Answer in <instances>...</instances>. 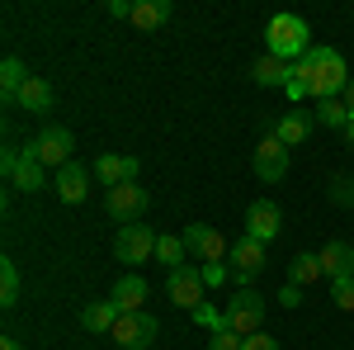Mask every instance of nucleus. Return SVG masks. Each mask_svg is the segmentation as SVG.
<instances>
[{
  "mask_svg": "<svg viewBox=\"0 0 354 350\" xmlns=\"http://www.w3.org/2000/svg\"><path fill=\"white\" fill-rule=\"evenodd\" d=\"M28 152H33V157H38L43 166H57V170H62L66 161H76V157H71V152H76V137L66 133L62 123H48L43 133L28 142Z\"/></svg>",
  "mask_w": 354,
  "mask_h": 350,
  "instance_id": "obj_7",
  "label": "nucleus"
},
{
  "mask_svg": "<svg viewBox=\"0 0 354 350\" xmlns=\"http://www.w3.org/2000/svg\"><path fill=\"white\" fill-rule=\"evenodd\" d=\"M33 76L19 57H5L0 62V95H5V105H19V90H24V81Z\"/></svg>",
  "mask_w": 354,
  "mask_h": 350,
  "instance_id": "obj_21",
  "label": "nucleus"
},
{
  "mask_svg": "<svg viewBox=\"0 0 354 350\" xmlns=\"http://www.w3.org/2000/svg\"><path fill=\"white\" fill-rule=\"evenodd\" d=\"M241 350H279V341H274V336H265V331H255V336H245Z\"/></svg>",
  "mask_w": 354,
  "mask_h": 350,
  "instance_id": "obj_34",
  "label": "nucleus"
},
{
  "mask_svg": "<svg viewBox=\"0 0 354 350\" xmlns=\"http://www.w3.org/2000/svg\"><path fill=\"white\" fill-rule=\"evenodd\" d=\"M0 350H24V346H19V341H10V336H5V341H0Z\"/></svg>",
  "mask_w": 354,
  "mask_h": 350,
  "instance_id": "obj_38",
  "label": "nucleus"
},
{
  "mask_svg": "<svg viewBox=\"0 0 354 350\" xmlns=\"http://www.w3.org/2000/svg\"><path fill=\"white\" fill-rule=\"evenodd\" d=\"M326 194H330V204H335V209H354V180H350V175H335Z\"/></svg>",
  "mask_w": 354,
  "mask_h": 350,
  "instance_id": "obj_29",
  "label": "nucleus"
},
{
  "mask_svg": "<svg viewBox=\"0 0 354 350\" xmlns=\"http://www.w3.org/2000/svg\"><path fill=\"white\" fill-rule=\"evenodd\" d=\"M312 123H317L312 114H302V109H288V114H283V119L274 123V137H279V142H283V147L293 152V147H302V142H307Z\"/></svg>",
  "mask_w": 354,
  "mask_h": 350,
  "instance_id": "obj_18",
  "label": "nucleus"
},
{
  "mask_svg": "<svg viewBox=\"0 0 354 350\" xmlns=\"http://www.w3.org/2000/svg\"><path fill=\"white\" fill-rule=\"evenodd\" d=\"M194 322L203 326L208 336H218V331H232V317H227V308H213V303H203V308L194 313Z\"/></svg>",
  "mask_w": 354,
  "mask_h": 350,
  "instance_id": "obj_28",
  "label": "nucleus"
},
{
  "mask_svg": "<svg viewBox=\"0 0 354 350\" xmlns=\"http://www.w3.org/2000/svg\"><path fill=\"white\" fill-rule=\"evenodd\" d=\"M283 95H288V105H293V109H298V100H312L307 81H288V85H283Z\"/></svg>",
  "mask_w": 354,
  "mask_h": 350,
  "instance_id": "obj_33",
  "label": "nucleus"
},
{
  "mask_svg": "<svg viewBox=\"0 0 354 350\" xmlns=\"http://www.w3.org/2000/svg\"><path fill=\"white\" fill-rule=\"evenodd\" d=\"M170 19V0H137L133 5V24L137 28H161Z\"/></svg>",
  "mask_w": 354,
  "mask_h": 350,
  "instance_id": "obj_24",
  "label": "nucleus"
},
{
  "mask_svg": "<svg viewBox=\"0 0 354 350\" xmlns=\"http://www.w3.org/2000/svg\"><path fill=\"white\" fill-rule=\"evenodd\" d=\"M53 100H57V90H53L48 76H28L24 90H19V109H24V114H48Z\"/></svg>",
  "mask_w": 354,
  "mask_h": 350,
  "instance_id": "obj_19",
  "label": "nucleus"
},
{
  "mask_svg": "<svg viewBox=\"0 0 354 350\" xmlns=\"http://www.w3.org/2000/svg\"><path fill=\"white\" fill-rule=\"evenodd\" d=\"M147 204H151V194L142 189V180H133V185H118V189H104V213H109L118 227H133V222H142Z\"/></svg>",
  "mask_w": 354,
  "mask_h": 350,
  "instance_id": "obj_3",
  "label": "nucleus"
},
{
  "mask_svg": "<svg viewBox=\"0 0 354 350\" xmlns=\"http://www.w3.org/2000/svg\"><path fill=\"white\" fill-rule=\"evenodd\" d=\"M227 317H232V331L236 336H255L260 322H265V298L255 294V289H241V294L227 303Z\"/></svg>",
  "mask_w": 354,
  "mask_h": 350,
  "instance_id": "obj_12",
  "label": "nucleus"
},
{
  "mask_svg": "<svg viewBox=\"0 0 354 350\" xmlns=\"http://www.w3.org/2000/svg\"><path fill=\"white\" fill-rule=\"evenodd\" d=\"M288 157H293V152H288V147H283V142L270 133V137H260V142H255V157H250V166H255V175H260L265 185H279V180L288 175Z\"/></svg>",
  "mask_w": 354,
  "mask_h": 350,
  "instance_id": "obj_9",
  "label": "nucleus"
},
{
  "mask_svg": "<svg viewBox=\"0 0 354 350\" xmlns=\"http://www.w3.org/2000/svg\"><path fill=\"white\" fill-rule=\"evenodd\" d=\"M232 279H241V284H250L260 270H265V242H255V237H241V242L232 246Z\"/></svg>",
  "mask_w": 354,
  "mask_h": 350,
  "instance_id": "obj_14",
  "label": "nucleus"
},
{
  "mask_svg": "<svg viewBox=\"0 0 354 350\" xmlns=\"http://www.w3.org/2000/svg\"><path fill=\"white\" fill-rule=\"evenodd\" d=\"M203 270H194V265H180V270H170L165 274V294H170V303L175 308H185V313H198L203 308Z\"/></svg>",
  "mask_w": 354,
  "mask_h": 350,
  "instance_id": "obj_6",
  "label": "nucleus"
},
{
  "mask_svg": "<svg viewBox=\"0 0 354 350\" xmlns=\"http://www.w3.org/2000/svg\"><path fill=\"white\" fill-rule=\"evenodd\" d=\"M317 123H326V128H350L354 119H350V109H345V100H317V114H312Z\"/></svg>",
  "mask_w": 354,
  "mask_h": 350,
  "instance_id": "obj_26",
  "label": "nucleus"
},
{
  "mask_svg": "<svg viewBox=\"0 0 354 350\" xmlns=\"http://www.w3.org/2000/svg\"><path fill=\"white\" fill-rule=\"evenodd\" d=\"M109 298L118 303V313H147L142 303L151 298V289H147V279H142V274H123V279L113 284V294H109Z\"/></svg>",
  "mask_w": 354,
  "mask_h": 350,
  "instance_id": "obj_17",
  "label": "nucleus"
},
{
  "mask_svg": "<svg viewBox=\"0 0 354 350\" xmlns=\"http://www.w3.org/2000/svg\"><path fill=\"white\" fill-rule=\"evenodd\" d=\"M250 76H255V85H279V90H283V85L293 81V67H288V62H279V57H255V67H250Z\"/></svg>",
  "mask_w": 354,
  "mask_h": 350,
  "instance_id": "obj_22",
  "label": "nucleus"
},
{
  "mask_svg": "<svg viewBox=\"0 0 354 350\" xmlns=\"http://www.w3.org/2000/svg\"><path fill=\"white\" fill-rule=\"evenodd\" d=\"M345 142H350V147H354V123H350V128H345Z\"/></svg>",
  "mask_w": 354,
  "mask_h": 350,
  "instance_id": "obj_39",
  "label": "nucleus"
},
{
  "mask_svg": "<svg viewBox=\"0 0 354 350\" xmlns=\"http://www.w3.org/2000/svg\"><path fill=\"white\" fill-rule=\"evenodd\" d=\"M118 317H123V313H118L113 298H104V303H85V308H81V326H85V331H95V336H100V331H113Z\"/></svg>",
  "mask_w": 354,
  "mask_h": 350,
  "instance_id": "obj_20",
  "label": "nucleus"
},
{
  "mask_svg": "<svg viewBox=\"0 0 354 350\" xmlns=\"http://www.w3.org/2000/svg\"><path fill=\"white\" fill-rule=\"evenodd\" d=\"M0 170H5L10 189H19V194H33V189H43V180H48V166L38 161L33 152H5L0 157Z\"/></svg>",
  "mask_w": 354,
  "mask_h": 350,
  "instance_id": "obj_5",
  "label": "nucleus"
},
{
  "mask_svg": "<svg viewBox=\"0 0 354 350\" xmlns=\"http://www.w3.org/2000/svg\"><path fill=\"white\" fill-rule=\"evenodd\" d=\"M279 303H283V308H302V289L298 284H283V289H279Z\"/></svg>",
  "mask_w": 354,
  "mask_h": 350,
  "instance_id": "obj_35",
  "label": "nucleus"
},
{
  "mask_svg": "<svg viewBox=\"0 0 354 350\" xmlns=\"http://www.w3.org/2000/svg\"><path fill=\"white\" fill-rule=\"evenodd\" d=\"M57 194H62V204H85V194H90V166L66 161L57 170Z\"/></svg>",
  "mask_w": 354,
  "mask_h": 350,
  "instance_id": "obj_15",
  "label": "nucleus"
},
{
  "mask_svg": "<svg viewBox=\"0 0 354 350\" xmlns=\"http://www.w3.org/2000/svg\"><path fill=\"white\" fill-rule=\"evenodd\" d=\"M317 256H322V274L330 284L335 279H354V246L350 242H326Z\"/></svg>",
  "mask_w": 354,
  "mask_h": 350,
  "instance_id": "obj_16",
  "label": "nucleus"
},
{
  "mask_svg": "<svg viewBox=\"0 0 354 350\" xmlns=\"http://www.w3.org/2000/svg\"><path fill=\"white\" fill-rule=\"evenodd\" d=\"M317 279H326V274H322V256H317V251H298V256H293V270H288V284L307 289V284H317Z\"/></svg>",
  "mask_w": 354,
  "mask_h": 350,
  "instance_id": "obj_23",
  "label": "nucleus"
},
{
  "mask_svg": "<svg viewBox=\"0 0 354 350\" xmlns=\"http://www.w3.org/2000/svg\"><path fill=\"white\" fill-rule=\"evenodd\" d=\"M307 48H312L307 19H298V15H274L270 24H265V53H270V57H279V62L293 67Z\"/></svg>",
  "mask_w": 354,
  "mask_h": 350,
  "instance_id": "obj_1",
  "label": "nucleus"
},
{
  "mask_svg": "<svg viewBox=\"0 0 354 350\" xmlns=\"http://www.w3.org/2000/svg\"><path fill=\"white\" fill-rule=\"evenodd\" d=\"M330 303H335L340 313H354V279H335V284H330Z\"/></svg>",
  "mask_w": 354,
  "mask_h": 350,
  "instance_id": "obj_30",
  "label": "nucleus"
},
{
  "mask_svg": "<svg viewBox=\"0 0 354 350\" xmlns=\"http://www.w3.org/2000/svg\"><path fill=\"white\" fill-rule=\"evenodd\" d=\"M345 85H350V67H345L340 48H322V67H317V76H312V85H307L312 100H340Z\"/></svg>",
  "mask_w": 354,
  "mask_h": 350,
  "instance_id": "obj_4",
  "label": "nucleus"
},
{
  "mask_svg": "<svg viewBox=\"0 0 354 350\" xmlns=\"http://www.w3.org/2000/svg\"><path fill=\"white\" fill-rule=\"evenodd\" d=\"M185 256H189L185 237H180V232H161V242H156V261H161L165 270H180V265H185Z\"/></svg>",
  "mask_w": 354,
  "mask_h": 350,
  "instance_id": "obj_25",
  "label": "nucleus"
},
{
  "mask_svg": "<svg viewBox=\"0 0 354 350\" xmlns=\"http://www.w3.org/2000/svg\"><path fill=\"white\" fill-rule=\"evenodd\" d=\"M104 10H109L113 19H133V5H128V0H109Z\"/></svg>",
  "mask_w": 354,
  "mask_h": 350,
  "instance_id": "obj_36",
  "label": "nucleus"
},
{
  "mask_svg": "<svg viewBox=\"0 0 354 350\" xmlns=\"http://www.w3.org/2000/svg\"><path fill=\"white\" fill-rule=\"evenodd\" d=\"M245 336H236V331H218V336H208V350H241Z\"/></svg>",
  "mask_w": 354,
  "mask_h": 350,
  "instance_id": "obj_31",
  "label": "nucleus"
},
{
  "mask_svg": "<svg viewBox=\"0 0 354 350\" xmlns=\"http://www.w3.org/2000/svg\"><path fill=\"white\" fill-rule=\"evenodd\" d=\"M90 175L104 189H118V185H133L137 175H142V161L137 157H118V152H100L95 166H90Z\"/></svg>",
  "mask_w": 354,
  "mask_h": 350,
  "instance_id": "obj_11",
  "label": "nucleus"
},
{
  "mask_svg": "<svg viewBox=\"0 0 354 350\" xmlns=\"http://www.w3.org/2000/svg\"><path fill=\"white\" fill-rule=\"evenodd\" d=\"M15 303H19V265L0 261V308H15Z\"/></svg>",
  "mask_w": 354,
  "mask_h": 350,
  "instance_id": "obj_27",
  "label": "nucleus"
},
{
  "mask_svg": "<svg viewBox=\"0 0 354 350\" xmlns=\"http://www.w3.org/2000/svg\"><path fill=\"white\" fill-rule=\"evenodd\" d=\"M227 279H232V270H227V265H203V284H208V289H222Z\"/></svg>",
  "mask_w": 354,
  "mask_h": 350,
  "instance_id": "obj_32",
  "label": "nucleus"
},
{
  "mask_svg": "<svg viewBox=\"0 0 354 350\" xmlns=\"http://www.w3.org/2000/svg\"><path fill=\"white\" fill-rule=\"evenodd\" d=\"M185 246H189V256H198L203 265H227V256H232L227 237H222L218 227H208V222H189L185 227Z\"/></svg>",
  "mask_w": 354,
  "mask_h": 350,
  "instance_id": "obj_8",
  "label": "nucleus"
},
{
  "mask_svg": "<svg viewBox=\"0 0 354 350\" xmlns=\"http://www.w3.org/2000/svg\"><path fill=\"white\" fill-rule=\"evenodd\" d=\"M340 100H345V109H350V119H354V76H350V85H345V95H340Z\"/></svg>",
  "mask_w": 354,
  "mask_h": 350,
  "instance_id": "obj_37",
  "label": "nucleus"
},
{
  "mask_svg": "<svg viewBox=\"0 0 354 350\" xmlns=\"http://www.w3.org/2000/svg\"><path fill=\"white\" fill-rule=\"evenodd\" d=\"M279 227H283V209H279L274 199H255V204L245 209V237L270 246L274 237H279Z\"/></svg>",
  "mask_w": 354,
  "mask_h": 350,
  "instance_id": "obj_13",
  "label": "nucleus"
},
{
  "mask_svg": "<svg viewBox=\"0 0 354 350\" xmlns=\"http://www.w3.org/2000/svg\"><path fill=\"white\" fill-rule=\"evenodd\" d=\"M156 242H161L156 227L133 222V227H118V237H113V256H118L123 265H147V261H156Z\"/></svg>",
  "mask_w": 354,
  "mask_h": 350,
  "instance_id": "obj_2",
  "label": "nucleus"
},
{
  "mask_svg": "<svg viewBox=\"0 0 354 350\" xmlns=\"http://www.w3.org/2000/svg\"><path fill=\"white\" fill-rule=\"evenodd\" d=\"M156 331H161V322H156L151 313H123L109 336H113L123 350H147L151 341H156Z\"/></svg>",
  "mask_w": 354,
  "mask_h": 350,
  "instance_id": "obj_10",
  "label": "nucleus"
}]
</instances>
